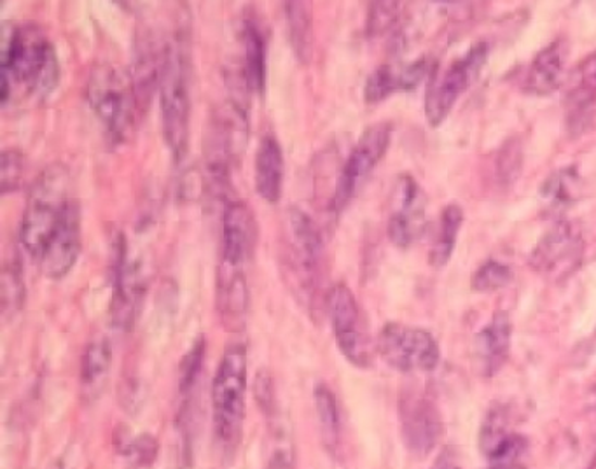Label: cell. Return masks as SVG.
I'll list each match as a JSON object with an SVG mask.
<instances>
[{"instance_id":"obj_1","label":"cell","mask_w":596,"mask_h":469,"mask_svg":"<svg viewBox=\"0 0 596 469\" xmlns=\"http://www.w3.org/2000/svg\"><path fill=\"white\" fill-rule=\"evenodd\" d=\"M2 90L0 100L8 106L14 86H23L25 91L48 97L59 86V54L36 23L14 27L5 23L2 28Z\"/></svg>"},{"instance_id":"obj_2","label":"cell","mask_w":596,"mask_h":469,"mask_svg":"<svg viewBox=\"0 0 596 469\" xmlns=\"http://www.w3.org/2000/svg\"><path fill=\"white\" fill-rule=\"evenodd\" d=\"M160 111L166 146L175 161L184 160L189 143V51L184 32L175 34L163 51L160 72Z\"/></svg>"},{"instance_id":"obj_3","label":"cell","mask_w":596,"mask_h":469,"mask_svg":"<svg viewBox=\"0 0 596 469\" xmlns=\"http://www.w3.org/2000/svg\"><path fill=\"white\" fill-rule=\"evenodd\" d=\"M247 411V350L233 345L223 354L212 382L214 436L223 456H233L240 445Z\"/></svg>"},{"instance_id":"obj_4","label":"cell","mask_w":596,"mask_h":469,"mask_svg":"<svg viewBox=\"0 0 596 469\" xmlns=\"http://www.w3.org/2000/svg\"><path fill=\"white\" fill-rule=\"evenodd\" d=\"M72 200L71 175L65 166L51 165L37 177L28 193L20 229V242L32 260L37 261L48 246Z\"/></svg>"},{"instance_id":"obj_5","label":"cell","mask_w":596,"mask_h":469,"mask_svg":"<svg viewBox=\"0 0 596 469\" xmlns=\"http://www.w3.org/2000/svg\"><path fill=\"white\" fill-rule=\"evenodd\" d=\"M86 100L112 143H125L140 108L134 76L117 65L98 63L89 72Z\"/></svg>"},{"instance_id":"obj_6","label":"cell","mask_w":596,"mask_h":469,"mask_svg":"<svg viewBox=\"0 0 596 469\" xmlns=\"http://www.w3.org/2000/svg\"><path fill=\"white\" fill-rule=\"evenodd\" d=\"M249 137V111L244 100L233 99L212 114L207 134V172L215 192L229 186L232 169L244 155Z\"/></svg>"},{"instance_id":"obj_7","label":"cell","mask_w":596,"mask_h":469,"mask_svg":"<svg viewBox=\"0 0 596 469\" xmlns=\"http://www.w3.org/2000/svg\"><path fill=\"white\" fill-rule=\"evenodd\" d=\"M390 140V123H376V125L365 128L361 139L357 140L352 151L343 163L338 183H336V188L327 203L331 214H339L353 200L357 193L361 192L365 181L370 180L373 170L388 151Z\"/></svg>"},{"instance_id":"obj_8","label":"cell","mask_w":596,"mask_h":469,"mask_svg":"<svg viewBox=\"0 0 596 469\" xmlns=\"http://www.w3.org/2000/svg\"><path fill=\"white\" fill-rule=\"evenodd\" d=\"M287 263L298 289L312 300L321 282L324 240L315 221L301 209L287 214Z\"/></svg>"},{"instance_id":"obj_9","label":"cell","mask_w":596,"mask_h":469,"mask_svg":"<svg viewBox=\"0 0 596 469\" xmlns=\"http://www.w3.org/2000/svg\"><path fill=\"white\" fill-rule=\"evenodd\" d=\"M488 57V46L477 42L463 59L455 60L450 67L437 74L432 71L425 95V118L432 128L445 123L455 103L465 94L474 77L480 74Z\"/></svg>"},{"instance_id":"obj_10","label":"cell","mask_w":596,"mask_h":469,"mask_svg":"<svg viewBox=\"0 0 596 469\" xmlns=\"http://www.w3.org/2000/svg\"><path fill=\"white\" fill-rule=\"evenodd\" d=\"M378 350L394 370L402 373L436 370L440 359L439 345L427 330L399 322L383 328Z\"/></svg>"},{"instance_id":"obj_11","label":"cell","mask_w":596,"mask_h":469,"mask_svg":"<svg viewBox=\"0 0 596 469\" xmlns=\"http://www.w3.org/2000/svg\"><path fill=\"white\" fill-rule=\"evenodd\" d=\"M325 310L339 350L353 367L371 365L370 338L362 324L361 309L352 291L345 284H336L325 295Z\"/></svg>"},{"instance_id":"obj_12","label":"cell","mask_w":596,"mask_h":469,"mask_svg":"<svg viewBox=\"0 0 596 469\" xmlns=\"http://www.w3.org/2000/svg\"><path fill=\"white\" fill-rule=\"evenodd\" d=\"M427 226V197L413 175L397 177L392 193V210L388 218V238L401 249L419 242Z\"/></svg>"},{"instance_id":"obj_13","label":"cell","mask_w":596,"mask_h":469,"mask_svg":"<svg viewBox=\"0 0 596 469\" xmlns=\"http://www.w3.org/2000/svg\"><path fill=\"white\" fill-rule=\"evenodd\" d=\"M584 238L569 221H558L530 252L532 270L549 277H569L583 261Z\"/></svg>"},{"instance_id":"obj_14","label":"cell","mask_w":596,"mask_h":469,"mask_svg":"<svg viewBox=\"0 0 596 469\" xmlns=\"http://www.w3.org/2000/svg\"><path fill=\"white\" fill-rule=\"evenodd\" d=\"M114 293L111 300V319L114 326L123 331L132 330L138 309L146 293V275L142 263L132 256L125 238L117 244L116 260L112 269Z\"/></svg>"},{"instance_id":"obj_15","label":"cell","mask_w":596,"mask_h":469,"mask_svg":"<svg viewBox=\"0 0 596 469\" xmlns=\"http://www.w3.org/2000/svg\"><path fill=\"white\" fill-rule=\"evenodd\" d=\"M402 440L413 456L425 457L439 443L443 434L439 410L425 394L408 391L399 402Z\"/></svg>"},{"instance_id":"obj_16","label":"cell","mask_w":596,"mask_h":469,"mask_svg":"<svg viewBox=\"0 0 596 469\" xmlns=\"http://www.w3.org/2000/svg\"><path fill=\"white\" fill-rule=\"evenodd\" d=\"M80 207L74 198L69 203L59 229L54 230L53 237L49 238L48 246L37 258L40 272L53 281L71 273L80 255Z\"/></svg>"},{"instance_id":"obj_17","label":"cell","mask_w":596,"mask_h":469,"mask_svg":"<svg viewBox=\"0 0 596 469\" xmlns=\"http://www.w3.org/2000/svg\"><path fill=\"white\" fill-rule=\"evenodd\" d=\"M567 132L583 137L596 131V51L572 72V86L567 91Z\"/></svg>"},{"instance_id":"obj_18","label":"cell","mask_w":596,"mask_h":469,"mask_svg":"<svg viewBox=\"0 0 596 469\" xmlns=\"http://www.w3.org/2000/svg\"><path fill=\"white\" fill-rule=\"evenodd\" d=\"M256 242L254 215L244 201H229L223 214L219 263L229 269H245Z\"/></svg>"},{"instance_id":"obj_19","label":"cell","mask_w":596,"mask_h":469,"mask_svg":"<svg viewBox=\"0 0 596 469\" xmlns=\"http://www.w3.org/2000/svg\"><path fill=\"white\" fill-rule=\"evenodd\" d=\"M512 324L508 312H495L492 321L474 338V361L483 377L502 370L511 353Z\"/></svg>"},{"instance_id":"obj_20","label":"cell","mask_w":596,"mask_h":469,"mask_svg":"<svg viewBox=\"0 0 596 469\" xmlns=\"http://www.w3.org/2000/svg\"><path fill=\"white\" fill-rule=\"evenodd\" d=\"M284 151L275 135H264L256 151V192L268 203H278L284 192Z\"/></svg>"},{"instance_id":"obj_21","label":"cell","mask_w":596,"mask_h":469,"mask_svg":"<svg viewBox=\"0 0 596 469\" xmlns=\"http://www.w3.org/2000/svg\"><path fill=\"white\" fill-rule=\"evenodd\" d=\"M569 51L563 40H555L538 51L525 76V90L534 95H549L566 79V59Z\"/></svg>"},{"instance_id":"obj_22","label":"cell","mask_w":596,"mask_h":469,"mask_svg":"<svg viewBox=\"0 0 596 469\" xmlns=\"http://www.w3.org/2000/svg\"><path fill=\"white\" fill-rule=\"evenodd\" d=\"M244 77L250 94H263L266 85V40L254 18L244 22Z\"/></svg>"},{"instance_id":"obj_23","label":"cell","mask_w":596,"mask_h":469,"mask_svg":"<svg viewBox=\"0 0 596 469\" xmlns=\"http://www.w3.org/2000/svg\"><path fill=\"white\" fill-rule=\"evenodd\" d=\"M313 399H315L316 420H319V430H321L325 451L336 456L342 445V414H339L336 396L327 385L316 384L313 390Z\"/></svg>"},{"instance_id":"obj_24","label":"cell","mask_w":596,"mask_h":469,"mask_svg":"<svg viewBox=\"0 0 596 469\" xmlns=\"http://www.w3.org/2000/svg\"><path fill=\"white\" fill-rule=\"evenodd\" d=\"M462 224V207L459 203L446 206L440 214L439 230H437L436 238L432 242L431 252H429V263L434 269H443L451 260Z\"/></svg>"},{"instance_id":"obj_25","label":"cell","mask_w":596,"mask_h":469,"mask_svg":"<svg viewBox=\"0 0 596 469\" xmlns=\"http://www.w3.org/2000/svg\"><path fill=\"white\" fill-rule=\"evenodd\" d=\"M284 14L294 53L299 62L310 63L313 54V23L310 5L305 2H285Z\"/></svg>"},{"instance_id":"obj_26","label":"cell","mask_w":596,"mask_h":469,"mask_svg":"<svg viewBox=\"0 0 596 469\" xmlns=\"http://www.w3.org/2000/svg\"><path fill=\"white\" fill-rule=\"evenodd\" d=\"M579 193V174L575 169H561L549 175L548 181L543 184L541 195L546 206L555 210H563L574 203Z\"/></svg>"},{"instance_id":"obj_27","label":"cell","mask_w":596,"mask_h":469,"mask_svg":"<svg viewBox=\"0 0 596 469\" xmlns=\"http://www.w3.org/2000/svg\"><path fill=\"white\" fill-rule=\"evenodd\" d=\"M511 434H514L511 430V410L506 405H495L481 424V454L488 459Z\"/></svg>"},{"instance_id":"obj_28","label":"cell","mask_w":596,"mask_h":469,"mask_svg":"<svg viewBox=\"0 0 596 469\" xmlns=\"http://www.w3.org/2000/svg\"><path fill=\"white\" fill-rule=\"evenodd\" d=\"M111 367V345L108 340H95L86 347L80 365V384L85 390H97L108 377Z\"/></svg>"},{"instance_id":"obj_29","label":"cell","mask_w":596,"mask_h":469,"mask_svg":"<svg viewBox=\"0 0 596 469\" xmlns=\"http://www.w3.org/2000/svg\"><path fill=\"white\" fill-rule=\"evenodd\" d=\"M396 91H401L399 69L383 63L380 67L374 69L365 81L364 99L368 103H378Z\"/></svg>"},{"instance_id":"obj_30","label":"cell","mask_w":596,"mask_h":469,"mask_svg":"<svg viewBox=\"0 0 596 469\" xmlns=\"http://www.w3.org/2000/svg\"><path fill=\"white\" fill-rule=\"evenodd\" d=\"M23 298H25V287H23L20 263L8 261L2 272V313L5 318L14 316L22 309Z\"/></svg>"},{"instance_id":"obj_31","label":"cell","mask_w":596,"mask_h":469,"mask_svg":"<svg viewBox=\"0 0 596 469\" xmlns=\"http://www.w3.org/2000/svg\"><path fill=\"white\" fill-rule=\"evenodd\" d=\"M512 281V270L502 261L488 260L472 275L471 286L477 293H494Z\"/></svg>"},{"instance_id":"obj_32","label":"cell","mask_w":596,"mask_h":469,"mask_svg":"<svg viewBox=\"0 0 596 469\" xmlns=\"http://www.w3.org/2000/svg\"><path fill=\"white\" fill-rule=\"evenodd\" d=\"M203 358H206V340H203V336H200V338L196 340L195 344L191 345V349L187 350L183 361H181L178 390H181L184 399L191 396V391L195 390L196 382L200 379Z\"/></svg>"},{"instance_id":"obj_33","label":"cell","mask_w":596,"mask_h":469,"mask_svg":"<svg viewBox=\"0 0 596 469\" xmlns=\"http://www.w3.org/2000/svg\"><path fill=\"white\" fill-rule=\"evenodd\" d=\"M401 13V4L397 2H373L368 11L365 32L370 37H382L396 27Z\"/></svg>"},{"instance_id":"obj_34","label":"cell","mask_w":596,"mask_h":469,"mask_svg":"<svg viewBox=\"0 0 596 469\" xmlns=\"http://www.w3.org/2000/svg\"><path fill=\"white\" fill-rule=\"evenodd\" d=\"M125 459L134 468H147L151 466L158 456V442L157 439H152L149 434H142L137 439L129 440L125 445Z\"/></svg>"},{"instance_id":"obj_35","label":"cell","mask_w":596,"mask_h":469,"mask_svg":"<svg viewBox=\"0 0 596 469\" xmlns=\"http://www.w3.org/2000/svg\"><path fill=\"white\" fill-rule=\"evenodd\" d=\"M521 163V144L517 139L509 140L502 149H500L499 160H497V169H499V180L506 184L514 183L518 174H520Z\"/></svg>"},{"instance_id":"obj_36","label":"cell","mask_w":596,"mask_h":469,"mask_svg":"<svg viewBox=\"0 0 596 469\" xmlns=\"http://www.w3.org/2000/svg\"><path fill=\"white\" fill-rule=\"evenodd\" d=\"M23 174V158L18 151L2 152V192H16L22 181Z\"/></svg>"},{"instance_id":"obj_37","label":"cell","mask_w":596,"mask_h":469,"mask_svg":"<svg viewBox=\"0 0 596 469\" xmlns=\"http://www.w3.org/2000/svg\"><path fill=\"white\" fill-rule=\"evenodd\" d=\"M266 469H294V456L290 447H276L268 459Z\"/></svg>"},{"instance_id":"obj_38","label":"cell","mask_w":596,"mask_h":469,"mask_svg":"<svg viewBox=\"0 0 596 469\" xmlns=\"http://www.w3.org/2000/svg\"><path fill=\"white\" fill-rule=\"evenodd\" d=\"M431 469H460L459 457H457V452L451 447H446L440 451L437 459L434 460Z\"/></svg>"},{"instance_id":"obj_39","label":"cell","mask_w":596,"mask_h":469,"mask_svg":"<svg viewBox=\"0 0 596 469\" xmlns=\"http://www.w3.org/2000/svg\"><path fill=\"white\" fill-rule=\"evenodd\" d=\"M489 469H525V462H494Z\"/></svg>"}]
</instances>
